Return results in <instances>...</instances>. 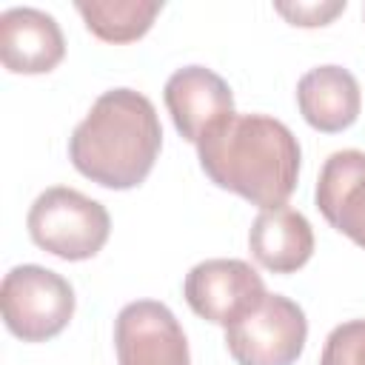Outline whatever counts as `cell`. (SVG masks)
I'll return each instance as SVG.
<instances>
[{
  "label": "cell",
  "instance_id": "1",
  "mask_svg": "<svg viewBox=\"0 0 365 365\" xmlns=\"http://www.w3.org/2000/svg\"><path fill=\"white\" fill-rule=\"evenodd\" d=\"M205 177L248 200L277 208L294 194L299 180V143L294 131L268 114H231L197 143Z\"/></svg>",
  "mask_w": 365,
  "mask_h": 365
},
{
  "label": "cell",
  "instance_id": "2",
  "mask_svg": "<svg viewBox=\"0 0 365 365\" xmlns=\"http://www.w3.org/2000/svg\"><path fill=\"white\" fill-rule=\"evenodd\" d=\"M163 148L154 103L134 88L103 91L68 137L71 165L91 182L125 191L140 185Z\"/></svg>",
  "mask_w": 365,
  "mask_h": 365
},
{
  "label": "cell",
  "instance_id": "3",
  "mask_svg": "<svg viewBox=\"0 0 365 365\" xmlns=\"http://www.w3.org/2000/svg\"><path fill=\"white\" fill-rule=\"evenodd\" d=\"M26 225L37 248L68 262L91 259L111 234L106 205L68 185H51L37 194Z\"/></svg>",
  "mask_w": 365,
  "mask_h": 365
},
{
  "label": "cell",
  "instance_id": "4",
  "mask_svg": "<svg viewBox=\"0 0 365 365\" xmlns=\"http://www.w3.org/2000/svg\"><path fill=\"white\" fill-rule=\"evenodd\" d=\"M0 308L6 328L23 342H46L57 336L74 317L71 282L43 265H14L0 285Z\"/></svg>",
  "mask_w": 365,
  "mask_h": 365
},
{
  "label": "cell",
  "instance_id": "5",
  "mask_svg": "<svg viewBox=\"0 0 365 365\" xmlns=\"http://www.w3.org/2000/svg\"><path fill=\"white\" fill-rule=\"evenodd\" d=\"M305 339V311L282 294H265L251 314L225 328V348L237 365H294Z\"/></svg>",
  "mask_w": 365,
  "mask_h": 365
},
{
  "label": "cell",
  "instance_id": "6",
  "mask_svg": "<svg viewBox=\"0 0 365 365\" xmlns=\"http://www.w3.org/2000/svg\"><path fill=\"white\" fill-rule=\"evenodd\" d=\"M182 294L197 317L228 328L231 322L251 314L268 291L257 268H251L245 259L214 257L197 262L185 274Z\"/></svg>",
  "mask_w": 365,
  "mask_h": 365
},
{
  "label": "cell",
  "instance_id": "7",
  "mask_svg": "<svg viewBox=\"0 0 365 365\" xmlns=\"http://www.w3.org/2000/svg\"><path fill=\"white\" fill-rule=\"evenodd\" d=\"M117 365H191L188 339L168 305L137 299L114 319Z\"/></svg>",
  "mask_w": 365,
  "mask_h": 365
},
{
  "label": "cell",
  "instance_id": "8",
  "mask_svg": "<svg viewBox=\"0 0 365 365\" xmlns=\"http://www.w3.org/2000/svg\"><path fill=\"white\" fill-rule=\"evenodd\" d=\"M165 108L174 120V128L182 140L200 143L217 123L234 114L231 86L208 66H182L177 68L163 88Z\"/></svg>",
  "mask_w": 365,
  "mask_h": 365
},
{
  "label": "cell",
  "instance_id": "9",
  "mask_svg": "<svg viewBox=\"0 0 365 365\" xmlns=\"http://www.w3.org/2000/svg\"><path fill=\"white\" fill-rule=\"evenodd\" d=\"M66 57L60 23L34 6H11L0 14V60L14 74H46Z\"/></svg>",
  "mask_w": 365,
  "mask_h": 365
},
{
  "label": "cell",
  "instance_id": "10",
  "mask_svg": "<svg viewBox=\"0 0 365 365\" xmlns=\"http://www.w3.org/2000/svg\"><path fill=\"white\" fill-rule=\"evenodd\" d=\"M314 200L328 225L365 248V151H334L319 168Z\"/></svg>",
  "mask_w": 365,
  "mask_h": 365
},
{
  "label": "cell",
  "instance_id": "11",
  "mask_svg": "<svg viewBox=\"0 0 365 365\" xmlns=\"http://www.w3.org/2000/svg\"><path fill=\"white\" fill-rule=\"evenodd\" d=\"M297 106L311 128L322 134L345 131L356 123L362 108L359 83L336 63L308 68L297 83Z\"/></svg>",
  "mask_w": 365,
  "mask_h": 365
},
{
  "label": "cell",
  "instance_id": "12",
  "mask_svg": "<svg viewBox=\"0 0 365 365\" xmlns=\"http://www.w3.org/2000/svg\"><path fill=\"white\" fill-rule=\"evenodd\" d=\"M248 248L262 268L274 274H294L314 254V228L297 208H265L251 222Z\"/></svg>",
  "mask_w": 365,
  "mask_h": 365
},
{
  "label": "cell",
  "instance_id": "13",
  "mask_svg": "<svg viewBox=\"0 0 365 365\" xmlns=\"http://www.w3.org/2000/svg\"><path fill=\"white\" fill-rule=\"evenodd\" d=\"M74 9L94 37L106 43H131L151 29L154 17L163 11V0H77Z\"/></svg>",
  "mask_w": 365,
  "mask_h": 365
},
{
  "label": "cell",
  "instance_id": "14",
  "mask_svg": "<svg viewBox=\"0 0 365 365\" xmlns=\"http://www.w3.org/2000/svg\"><path fill=\"white\" fill-rule=\"evenodd\" d=\"M319 365H365V319L336 325L325 336Z\"/></svg>",
  "mask_w": 365,
  "mask_h": 365
},
{
  "label": "cell",
  "instance_id": "15",
  "mask_svg": "<svg viewBox=\"0 0 365 365\" xmlns=\"http://www.w3.org/2000/svg\"><path fill=\"white\" fill-rule=\"evenodd\" d=\"M274 9L291 23V26H328L336 14L345 11V0H319V3H274Z\"/></svg>",
  "mask_w": 365,
  "mask_h": 365
}]
</instances>
